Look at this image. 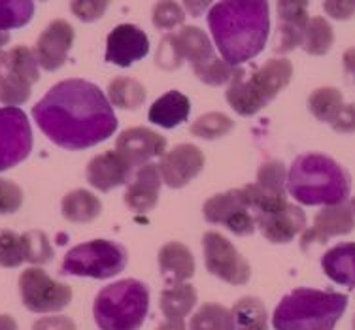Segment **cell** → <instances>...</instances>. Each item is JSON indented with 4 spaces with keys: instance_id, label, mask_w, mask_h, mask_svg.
<instances>
[{
    "instance_id": "6da1fadb",
    "label": "cell",
    "mask_w": 355,
    "mask_h": 330,
    "mask_svg": "<svg viewBox=\"0 0 355 330\" xmlns=\"http://www.w3.org/2000/svg\"><path fill=\"white\" fill-rule=\"evenodd\" d=\"M33 117L59 147L80 152L108 140L117 129L112 104L95 83L64 80L33 108Z\"/></svg>"
},
{
    "instance_id": "7a4b0ae2",
    "label": "cell",
    "mask_w": 355,
    "mask_h": 330,
    "mask_svg": "<svg viewBox=\"0 0 355 330\" xmlns=\"http://www.w3.org/2000/svg\"><path fill=\"white\" fill-rule=\"evenodd\" d=\"M208 25L223 61L239 66L265 48L270 8L266 0H221L208 12Z\"/></svg>"
},
{
    "instance_id": "3957f363",
    "label": "cell",
    "mask_w": 355,
    "mask_h": 330,
    "mask_svg": "<svg viewBox=\"0 0 355 330\" xmlns=\"http://www.w3.org/2000/svg\"><path fill=\"white\" fill-rule=\"evenodd\" d=\"M287 191L304 206H336L349 196V178L333 158L312 153L295 158Z\"/></svg>"
},
{
    "instance_id": "277c9868",
    "label": "cell",
    "mask_w": 355,
    "mask_h": 330,
    "mask_svg": "<svg viewBox=\"0 0 355 330\" xmlns=\"http://www.w3.org/2000/svg\"><path fill=\"white\" fill-rule=\"evenodd\" d=\"M348 308V298L340 293L297 289L282 298L274 310L276 330H333Z\"/></svg>"
},
{
    "instance_id": "5b68a950",
    "label": "cell",
    "mask_w": 355,
    "mask_h": 330,
    "mask_svg": "<svg viewBox=\"0 0 355 330\" xmlns=\"http://www.w3.org/2000/svg\"><path fill=\"white\" fill-rule=\"evenodd\" d=\"M291 76L293 66L287 59L266 61L250 76L244 70H236L227 89V102L240 116H253L291 82Z\"/></svg>"
},
{
    "instance_id": "8992f818",
    "label": "cell",
    "mask_w": 355,
    "mask_h": 330,
    "mask_svg": "<svg viewBox=\"0 0 355 330\" xmlns=\"http://www.w3.org/2000/svg\"><path fill=\"white\" fill-rule=\"evenodd\" d=\"M150 310V291L138 279H121L95 298L93 315L101 330H138Z\"/></svg>"
},
{
    "instance_id": "52a82bcc",
    "label": "cell",
    "mask_w": 355,
    "mask_h": 330,
    "mask_svg": "<svg viewBox=\"0 0 355 330\" xmlns=\"http://www.w3.org/2000/svg\"><path fill=\"white\" fill-rule=\"evenodd\" d=\"M127 251L123 246L110 240H93L80 244L64 255L61 274L108 279L123 272Z\"/></svg>"
},
{
    "instance_id": "ba28073f",
    "label": "cell",
    "mask_w": 355,
    "mask_h": 330,
    "mask_svg": "<svg viewBox=\"0 0 355 330\" xmlns=\"http://www.w3.org/2000/svg\"><path fill=\"white\" fill-rule=\"evenodd\" d=\"M38 61L35 51L17 46L12 51H0V102L19 106L31 97V87L38 82Z\"/></svg>"
},
{
    "instance_id": "9c48e42d",
    "label": "cell",
    "mask_w": 355,
    "mask_h": 330,
    "mask_svg": "<svg viewBox=\"0 0 355 330\" xmlns=\"http://www.w3.org/2000/svg\"><path fill=\"white\" fill-rule=\"evenodd\" d=\"M212 42L205 30L198 27H184L178 33H171L161 40L157 51V64L166 70L182 66V62L189 61L191 66H200L214 59Z\"/></svg>"
},
{
    "instance_id": "30bf717a",
    "label": "cell",
    "mask_w": 355,
    "mask_h": 330,
    "mask_svg": "<svg viewBox=\"0 0 355 330\" xmlns=\"http://www.w3.org/2000/svg\"><path fill=\"white\" fill-rule=\"evenodd\" d=\"M205 219L212 225H223L231 232L248 236L255 232L257 217L253 214L248 194L242 189H231L227 193L214 194L205 202Z\"/></svg>"
},
{
    "instance_id": "8fae6325",
    "label": "cell",
    "mask_w": 355,
    "mask_h": 330,
    "mask_svg": "<svg viewBox=\"0 0 355 330\" xmlns=\"http://www.w3.org/2000/svg\"><path fill=\"white\" fill-rule=\"evenodd\" d=\"M21 300L35 313H53L64 310L72 300V289L51 279L42 268H27L19 277Z\"/></svg>"
},
{
    "instance_id": "7c38bea8",
    "label": "cell",
    "mask_w": 355,
    "mask_h": 330,
    "mask_svg": "<svg viewBox=\"0 0 355 330\" xmlns=\"http://www.w3.org/2000/svg\"><path fill=\"white\" fill-rule=\"evenodd\" d=\"M33 131L17 106L0 108V172L14 168L31 155Z\"/></svg>"
},
{
    "instance_id": "4fadbf2b",
    "label": "cell",
    "mask_w": 355,
    "mask_h": 330,
    "mask_svg": "<svg viewBox=\"0 0 355 330\" xmlns=\"http://www.w3.org/2000/svg\"><path fill=\"white\" fill-rule=\"evenodd\" d=\"M205 264L210 274L231 285H244L250 282V262L239 253L231 241L218 232H206L202 236Z\"/></svg>"
},
{
    "instance_id": "5bb4252c",
    "label": "cell",
    "mask_w": 355,
    "mask_h": 330,
    "mask_svg": "<svg viewBox=\"0 0 355 330\" xmlns=\"http://www.w3.org/2000/svg\"><path fill=\"white\" fill-rule=\"evenodd\" d=\"M257 227L272 244H289L306 227V215L301 208L289 204L287 199L276 202L257 217Z\"/></svg>"
},
{
    "instance_id": "9a60e30c",
    "label": "cell",
    "mask_w": 355,
    "mask_h": 330,
    "mask_svg": "<svg viewBox=\"0 0 355 330\" xmlns=\"http://www.w3.org/2000/svg\"><path fill=\"white\" fill-rule=\"evenodd\" d=\"M205 168V155L193 144H180L166 152L159 163L161 178L171 189L185 187Z\"/></svg>"
},
{
    "instance_id": "2e32d148",
    "label": "cell",
    "mask_w": 355,
    "mask_h": 330,
    "mask_svg": "<svg viewBox=\"0 0 355 330\" xmlns=\"http://www.w3.org/2000/svg\"><path fill=\"white\" fill-rule=\"evenodd\" d=\"M116 152L132 168H138V166L148 165L151 158L163 157L166 152V140L146 127H132L117 136Z\"/></svg>"
},
{
    "instance_id": "e0dca14e",
    "label": "cell",
    "mask_w": 355,
    "mask_h": 330,
    "mask_svg": "<svg viewBox=\"0 0 355 330\" xmlns=\"http://www.w3.org/2000/svg\"><path fill=\"white\" fill-rule=\"evenodd\" d=\"M72 44H74V28L70 27V23L64 19L51 21L36 42V61L48 72L61 68L69 57Z\"/></svg>"
},
{
    "instance_id": "ac0fdd59",
    "label": "cell",
    "mask_w": 355,
    "mask_h": 330,
    "mask_svg": "<svg viewBox=\"0 0 355 330\" xmlns=\"http://www.w3.org/2000/svg\"><path fill=\"white\" fill-rule=\"evenodd\" d=\"M150 51L148 35L137 25H119L108 35L106 42V61L117 66H130L137 61L144 59Z\"/></svg>"
},
{
    "instance_id": "d6986e66",
    "label": "cell",
    "mask_w": 355,
    "mask_h": 330,
    "mask_svg": "<svg viewBox=\"0 0 355 330\" xmlns=\"http://www.w3.org/2000/svg\"><path fill=\"white\" fill-rule=\"evenodd\" d=\"M308 2L310 0H278V30L274 42L276 53H287L301 46L308 23Z\"/></svg>"
},
{
    "instance_id": "ffe728a7",
    "label": "cell",
    "mask_w": 355,
    "mask_h": 330,
    "mask_svg": "<svg viewBox=\"0 0 355 330\" xmlns=\"http://www.w3.org/2000/svg\"><path fill=\"white\" fill-rule=\"evenodd\" d=\"M132 166L117 152H106L91 158L85 176L89 185L98 191H112L119 185H125L132 176Z\"/></svg>"
},
{
    "instance_id": "44dd1931",
    "label": "cell",
    "mask_w": 355,
    "mask_h": 330,
    "mask_svg": "<svg viewBox=\"0 0 355 330\" xmlns=\"http://www.w3.org/2000/svg\"><path fill=\"white\" fill-rule=\"evenodd\" d=\"M163 178H161V170L159 165H148L140 166V170L135 176V181L130 183L127 193H125V202L130 210L135 212H150L155 208L159 200V189H161Z\"/></svg>"
},
{
    "instance_id": "7402d4cb",
    "label": "cell",
    "mask_w": 355,
    "mask_h": 330,
    "mask_svg": "<svg viewBox=\"0 0 355 330\" xmlns=\"http://www.w3.org/2000/svg\"><path fill=\"white\" fill-rule=\"evenodd\" d=\"M355 227L354 210L344 204H336V206H327L321 210L320 214L315 215L314 228L308 230L304 236V246L310 241H323L331 238V236H342V234H349Z\"/></svg>"
},
{
    "instance_id": "603a6c76",
    "label": "cell",
    "mask_w": 355,
    "mask_h": 330,
    "mask_svg": "<svg viewBox=\"0 0 355 330\" xmlns=\"http://www.w3.org/2000/svg\"><path fill=\"white\" fill-rule=\"evenodd\" d=\"M159 268L168 285L185 283L195 275V259L184 244L171 241L159 249Z\"/></svg>"
},
{
    "instance_id": "cb8c5ba5",
    "label": "cell",
    "mask_w": 355,
    "mask_h": 330,
    "mask_svg": "<svg viewBox=\"0 0 355 330\" xmlns=\"http://www.w3.org/2000/svg\"><path fill=\"white\" fill-rule=\"evenodd\" d=\"M323 272L338 285L355 287V244H338L321 259Z\"/></svg>"
},
{
    "instance_id": "d4e9b609",
    "label": "cell",
    "mask_w": 355,
    "mask_h": 330,
    "mask_svg": "<svg viewBox=\"0 0 355 330\" xmlns=\"http://www.w3.org/2000/svg\"><path fill=\"white\" fill-rule=\"evenodd\" d=\"M189 110H191L189 98L178 91H171L153 102L150 108V121L163 129H174L187 121Z\"/></svg>"
},
{
    "instance_id": "484cf974",
    "label": "cell",
    "mask_w": 355,
    "mask_h": 330,
    "mask_svg": "<svg viewBox=\"0 0 355 330\" xmlns=\"http://www.w3.org/2000/svg\"><path fill=\"white\" fill-rule=\"evenodd\" d=\"M197 304V291L189 283H174L161 293L159 306L166 319H184Z\"/></svg>"
},
{
    "instance_id": "4316f807",
    "label": "cell",
    "mask_w": 355,
    "mask_h": 330,
    "mask_svg": "<svg viewBox=\"0 0 355 330\" xmlns=\"http://www.w3.org/2000/svg\"><path fill=\"white\" fill-rule=\"evenodd\" d=\"M61 210L64 219L70 223H89L103 212V204L93 193L85 189H76L62 199Z\"/></svg>"
},
{
    "instance_id": "83f0119b",
    "label": "cell",
    "mask_w": 355,
    "mask_h": 330,
    "mask_svg": "<svg viewBox=\"0 0 355 330\" xmlns=\"http://www.w3.org/2000/svg\"><path fill=\"white\" fill-rule=\"evenodd\" d=\"M108 100L121 110H137L146 100V89L132 77H116L108 85Z\"/></svg>"
},
{
    "instance_id": "f1b7e54d",
    "label": "cell",
    "mask_w": 355,
    "mask_h": 330,
    "mask_svg": "<svg viewBox=\"0 0 355 330\" xmlns=\"http://www.w3.org/2000/svg\"><path fill=\"white\" fill-rule=\"evenodd\" d=\"M335 33L323 17H312L308 19L306 28L302 33V49L310 55H325L333 48Z\"/></svg>"
},
{
    "instance_id": "f546056e",
    "label": "cell",
    "mask_w": 355,
    "mask_h": 330,
    "mask_svg": "<svg viewBox=\"0 0 355 330\" xmlns=\"http://www.w3.org/2000/svg\"><path fill=\"white\" fill-rule=\"evenodd\" d=\"M191 330H236V323L232 311L218 306V304H205L200 310L193 315Z\"/></svg>"
},
{
    "instance_id": "4dcf8cb0",
    "label": "cell",
    "mask_w": 355,
    "mask_h": 330,
    "mask_svg": "<svg viewBox=\"0 0 355 330\" xmlns=\"http://www.w3.org/2000/svg\"><path fill=\"white\" fill-rule=\"evenodd\" d=\"M232 317L239 330H268L266 329V310L259 298L246 296L232 308Z\"/></svg>"
},
{
    "instance_id": "1f68e13d",
    "label": "cell",
    "mask_w": 355,
    "mask_h": 330,
    "mask_svg": "<svg viewBox=\"0 0 355 330\" xmlns=\"http://www.w3.org/2000/svg\"><path fill=\"white\" fill-rule=\"evenodd\" d=\"M340 91L335 87H320L308 97V110L323 123H331L342 108Z\"/></svg>"
},
{
    "instance_id": "d6a6232c",
    "label": "cell",
    "mask_w": 355,
    "mask_h": 330,
    "mask_svg": "<svg viewBox=\"0 0 355 330\" xmlns=\"http://www.w3.org/2000/svg\"><path fill=\"white\" fill-rule=\"evenodd\" d=\"M33 0H0V33L25 27L33 19Z\"/></svg>"
},
{
    "instance_id": "836d02e7",
    "label": "cell",
    "mask_w": 355,
    "mask_h": 330,
    "mask_svg": "<svg viewBox=\"0 0 355 330\" xmlns=\"http://www.w3.org/2000/svg\"><path fill=\"white\" fill-rule=\"evenodd\" d=\"M27 261V241L25 234L14 230H0V266L15 268Z\"/></svg>"
},
{
    "instance_id": "e575fe53",
    "label": "cell",
    "mask_w": 355,
    "mask_h": 330,
    "mask_svg": "<svg viewBox=\"0 0 355 330\" xmlns=\"http://www.w3.org/2000/svg\"><path fill=\"white\" fill-rule=\"evenodd\" d=\"M232 127L234 123L231 117L221 111H210V113L198 117L191 125V134L202 138V140H218V138L227 136L232 131Z\"/></svg>"
},
{
    "instance_id": "d590c367",
    "label": "cell",
    "mask_w": 355,
    "mask_h": 330,
    "mask_svg": "<svg viewBox=\"0 0 355 330\" xmlns=\"http://www.w3.org/2000/svg\"><path fill=\"white\" fill-rule=\"evenodd\" d=\"M286 168L280 161H268L259 168L257 185L272 196H286Z\"/></svg>"
},
{
    "instance_id": "8d00e7d4",
    "label": "cell",
    "mask_w": 355,
    "mask_h": 330,
    "mask_svg": "<svg viewBox=\"0 0 355 330\" xmlns=\"http://www.w3.org/2000/svg\"><path fill=\"white\" fill-rule=\"evenodd\" d=\"M153 25L161 30H172L185 21L184 8L178 4L176 0H157L153 6Z\"/></svg>"
},
{
    "instance_id": "74e56055",
    "label": "cell",
    "mask_w": 355,
    "mask_h": 330,
    "mask_svg": "<svg viewBox=\"0 0 355 330\" xmlns=\"http://www.w3.org/2000/svg\"><path fill=\"white\" fill-rule=\"evenodd\" d=\"M193 70H195V74H197L200 82L208 83V85H216V87L231 82V77L236 72L234 66L227 64L223 59H218V57H214V59L200 64V66H195Z\"/></svg>"
},
{
    "instance_id": "f35d334b",
    "label": "cell",
    "mask_w": 355,
    "mask_h": 330,
    "mask_svg": "<svg viewBox=\"0 0 355 330\" xmlns=\"http://www.w3.org/2000/svg\"><path fill=\"white\" fill-rule=\"evenodd\" d=\"M25 241H27V262L33 264H46L53 257V249L49 246L48 236L40 230H31L25 232Z\"/></svg>"
},
{
    "instance_id": "ab89813d",
    "label": "cell",
    "mask_w": 355,
    "mask_h": 330,
    "mask_svg": "<svg viewBox=\"0 0 355 330\" xmlns=\"http://www.w3.org/2000/svg\"><path fill=\"white\" fill-rule=\"evenodd\" d=\"M110 2L112 0H70V10L80 21L93 23L106 14Z\"/></svg>"
},
{
    "instance_id": "60d3db41",
    "label": "cell",
    "mask_w": 355,
    "mask_h": 330,
    "mask_svg": "<svg viewBox=\"0 0 355 330\" xmlns=\"http://www.w3.org/2000/svg\"><path fill=\"white\" fill-rule=\"evenodd\" d=\"M23 204V191L10 179L0 178V215L15 214Z\"/></svg>"
},
{
    "instance_id": "b9f144b4",
    "label": "cell",
    "mask_w": 355,
    "mask_h": 330,
    "mask_svg": "<svg viewBox=\"0 0 355 330\" xmlns=\"http://www.w3.org/2000/svg\"><path fill=\"white\" fill-rule=\"evenodd\" d=\"M323 10L336 21L352 19L355 15V0H323Z\"/></svg>"
},
{
    "instance_id": "7bdbcfd3",
    "label": "cell",
    "mask_w": 355,
    "mask_h": 330,
    "mask_svg": "<svg viewBox=\"0 0 355 330\" xmlns=\"http://www.w3.org/2000/svg\"><path fill=\"white\" fill-rule=\"evenodd\" d=\"M336 132H355V104H342V108L331 121Z\"/></svg>"
},
{
    "instance_id": "ee69618b",
    "label": "cell",
    "mask_w": 355,
    "mask_h": 330,
    "mask_svg": "<svg viewBox=\"0 0 355 330\" xmlns=\"http://www.w3.org/2000/svg\"><path fill=\"white\" fill-rule=\"evenodd\" d=\"M33 330H76V324L69 317H44L40 321H36Z\"/></svg>"
},
{
    "instance_id": "f6af8a7d",
    "label": "cell",
    "mask_w": 355,
    "mask_h": 330,
    "mask_svg": "<svg viewBox=\"0 0 355 330\" xmlns=\"http://www.w3.org/2000/svg\"><path fill=\"white\" fill-rule=\"evenodd\" d=\"M184 2V8L189 12L191 15L198 17V15H202L208 10V6L212 4L214 0H182Z\"/></svg>"
},
{
    "instance_id": "bcb514c9",
    "label": "cell",
    "mask_w": 355,
    "mask_h": 330,
    "mask_svg": "<svg viewBox=\"0 0 355 330\" xmlns=\"http://www.w3.org/2000/svg\"><path fill=\"white\" fill-rule=\"evenodd\" d=\"M342 61H344V68H346V72L352 74V76H355V48L348 49V51L344 53V57H342Z\"/></svg>"
},
{
    "instance_id": "7dc6e473",
    "label": "cell",
    "mask_w": 355,
    "mask_h": 330,
    "mask_svg": "<svg viewBox=\"0 0 355 330\" xmlns=\"http://www.w3.org/2000/svg\"><path fill=\"white\" fill-rule=\"evenodd\" d=\"M157 330H185L184 319H166V323L159 324Z\"/></svg>"
},
{
    "instance_id": "c3c4849f",
    "label": "cell",
    "mask_w": 355,
    "mask_h": 330,
    "mask_svg": "<svg viewBox=\"0 0 355 330\" xmlns=\"http://www.w3.org/2000/svg\"><path fill=\"white\" fill-rule=\"evenodd\" d=\"M0 330H17V323L14 317L0 315Z\"/></svg>"
},
{
    "instance_id": "681fc988",
    "label": "cell",
    "mask_w": 355,
    "mask_h": 330,
    "mask_svg": "<svg viewBox=\"0 0 355 330\" xmlns=\"http://www.w3.org/2000/svg\"><path fill=\"white\" fill-rule=\"evenodd\" d=\"M352 210H354V214H355V199H354V202H352Z\"/></svg>"
},
{
    "instance_id": "f907efd6",
    "label": "cell",
    "mask_w": 355,
    "mask_h": 330,
    "mask_svg": "<svg viewBox=\"0 0 355 330\" xmlns=\"http://www.w3.org/2000/svg\"><path fill=\"white\" fill-rule=\"evenodd\" d=\"M354 330H355V317H354Z\"/></svg>"
}]
</instances>
